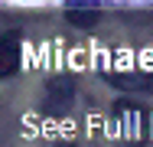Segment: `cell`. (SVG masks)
Returning <instances> with one entry per match:
<instances>
[{
	"label": "cell",
	"instance_id": "obj_1",
	"mask_svg": "<svg viewBox=\"0 0 153 147\" xmlns=\"http://www.w3.org/2000/svg\"><path fill=\"white\" fill-rule=\"evenodd\" d=\"M20 69V43L10 33H0V79L13 75Z\"/></svg>",
	"mask_w": 153,
	"mask_h": 147
},
{
	"label": "cell",
	"instance_id": "obj_2",
	"mask_svg": "<svg viewBox=\"0 0 153 147\" xmlns=\"http://www.w3.org/2000/svg\"><path fill=\"white\" fill-rule=\"evenodd\" d=\"M114 3H121V7H150L153 0H114Z\"/></svg>",
	"mask_w": 153,
	"mask_h": 147
}]
</instances>
